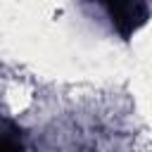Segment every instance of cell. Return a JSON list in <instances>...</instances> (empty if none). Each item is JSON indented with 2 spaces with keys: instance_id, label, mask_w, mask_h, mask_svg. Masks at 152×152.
Segmentation results:
<instances>
[{
  "instance_id": "cell-1",
  "label": "cell",
  "mask_w": 152,
  "mask_h": 152,
  "mask_svg": "<svg viewBox=\"0 0 152 152\" xmlns=\"http://www.w3.org/2000/svg\"><path fill=\"white\" fill-rule=\"evenodd\" d=\"M104 5V10L112 17L114 28L121 33V38H131L150 17L147 0H97Z\"/></svg>"
},
{
  "instance_id": "cell-2",
  "label": "cell",
  "mask_w": 152,
  "mask_h": 152,
  "mask_svg": "<svg viewBox=\"0 0 152 152\" xmlns=\"http://www.w3.org/2000/svg\"><path fill=\"white\" fill-rule=\"evenodd\" d=\"M21 131L5 116H0V150H21Z\"/></svg>"
}]
</instances>
